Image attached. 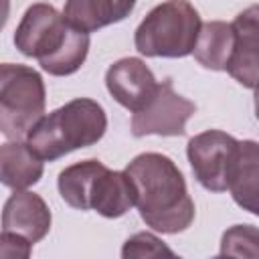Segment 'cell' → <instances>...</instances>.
Here are the masks:
<instances>
[{"label":"cell","mask_w":259,"mask_h":259,"mask_svg":"<svg viewBox=\"0 0 259 259\" xmlns=\"http://www.w3.org/2000/svg\"><path fill=\"white\" fill-rule=\"evenodd\" d=\"M14 45L24 57L38 61L40 69L55 77H67L81 69L89 53V32L69 24L53 4L36 2L22 14Z\"/></svg>","instance_id":"cell-2"},{"label":"cell","mask_w":259,"mask_h":259,"mask_svg":"<svg viewBox=\"0 0 259 259\" xmlns=\"http://www.w3.org/2000/svg\"><path fill=\"white\" fill-rule=\"evenodd\" d=\"M105 130L103 107L89 97H77L42 115L28 132L26 144L42 162H53L73 150L97 144Z\"/></svg>","instance_id":"cell-3"},{"label":"cell","mask_w":259,"mask_h":259,"mask_svg":"<svg viewBox=\"0 0 259 259\" xmlns=\"http://www.w3.org/2000/svg\"><path fill=\"white\" fill-rule=\"evenodd\" d=\"M61 198L77 210H95L105 219L123 217L136 206V190L130 176L109 170L99 160H83L61 170L57 180Z\"/></svg>","instance_id":"cell-4"},{"label":"cell","mask_w":259,"mask_h":259,"mask_svg":"<svg viewBox=\"0 0 259 259\" xmlns=\"http://www.w3.org/2000/svg\"><path fill=\"white\" fill-rule=\"evenodd\" d=\"M196 105L174 91L170 79L158 85L150 103L132 117V134L144 136H184L186 121L194 115Z\"/></svg>","instance_id":"cell-8"},{"label":"cell","mask_w":259,"mask_h":259,"mask_svg":"<svg viewBox=\"0 0 259 259\" xmlns=\"http://www.w3.org/2000/svg\"><path fill=\"white\" fill-rule=\"evenodd\" d=\"M239 140L221 130H206L188 140L186 156L198 184L210 192L229 190V170Z\"/></svg>","instance_id":"cell-7"},{"label":"cell","mask_w":259,"mask_h":259,"mask_svg":"<svg viewBox=\"0 0 259 259\" xmlns=\"http://www.w3.org/2000/svg\"><path fill=\"white\" fill-rule=\"evenodd\" d=\"M158 81L150 67L138 57H123L109 65L105 87L109 95L132 113L144 109L158 91Z\"/></svg>","instance_id":"cell-9"},{"label":"cell","mask_w":259,"mask_h":259,"mask_svg":"<svg viewBox=\"0 0 259 259\" xmlns=\"http://www.w3.org/2000/svg\"><path fill=\"white\" fill-rule=\"evenodd\" d=\"M47 105L45 81L28 65L0 67V132L6 140H22L42 117Z\"/></svg>","instance_id":"cell-6"},{"label":"cell","mask_w":259,"mask_h":259,"mask_svg":"<svg viewBox=\"0 0 259 259\" xmlns=\"http://www.w3.org/2000/svg\"><path fill=\"white\" fill-rule=\"evenodd\" d=\"M229 192L243 210L259 217V142H239L229 170Z\"/></svg>","instance_id":"cell-12"},{"label":"cell","mask_w":259,"mask_h":259,"mask_svg":"<svg viewBox=\"0 0 259 259\" xmlns=\"http://www.w3.org/2000/svg\"><path fill=\"white\" fill-rule=\"evenodd\" d=\"M223 257H253L259 259V227L233 225L223 233L221 251Z\"/></svg>","instance_id":"cell-16"},{"label":"cell","mask_w":259,"mask_h":259,"mask_svg":"<svg viewBox=\"0 0 259 259\" xmlns=\"http://www.w3.org/2000/svg\"><path fill=\"white\" fill-rule=\"evenodd\" d=\"M235 28V51L227 73L243 87L259 85V4H251L231 22Z\"/></svg>","instance_id":"cell-10"},{"label":"cell","mask_w":259,"mask_h":259,"mask_svg":"<svg viewBox=\"0 0 259 259\" xmlns=\"http://www.w3.org/2000/svg\"><path fill=\"white\" fill-rule=\"evenodd\" d=\"M233 51H235V28L231 22H223V20L202 22L192 55L204 69L227 71Z\"/></svg>","instance_id":"cell-15"},{"label":"cell","mask_w":259,"mask_h":259,"mask_svg":"<svg viewBox=\"0 0 259 259\" xmlns=\"http://www.w3.org/2000/svg\"><path fill=\"white\" fill-rule=\"evenodd\" d=\"M2 231L16 233L38 243L51 231V210L42 196L30 190H14L2 208Z\"/></svg>","instance_id":"cell-11"},{"label":"cell","mask_w":259,"mask_h":259,"mask_svg":"<svg viewBox=\"0 0 259 259\" xmlns=\"http://www.w3.org/2000/svg\"><path fill=\"white\" fill-rule=\"evenodd\" d=\"M42 160L22 140H8L0 148V178L12 190H26L42 178Z\"/></svg>","instance_id":"cell-14"},{"label":"cell","mask_w":259,"mask_h":259,"mask_svg":"<svg viewBox=\"0 0 259 259\" xmlns=\"http://www.w3.org/2000/svg\"><path fill=\"white\" fill-rule=\"evenodd\" d=\"M123 259H138V257H174V251L164 245L162 239H158L154 233L142 231L132 235L121 249Z\"/></svg>","instance_id":"cell-17"},{"label":"cell","mask_w":259,"mask_h":259,"mask_svg":"<svg viewBox=\"0 0 259 259\" xmlns=\"http://www.w3.org/2000/svg\"><path fill=\"white\" fill-rule=\"evenodd\" d=\"M142 221L164 235L186 231L194 221V202L178 166L164 154L144 152L127 166Z\"/></svg>","instance_id":"cell-1"},{"label":"cell","mask_w":259,"mask_h":259,"mask_svg":"<svg viewBox=\"0 0 259 259\" xmlns=\"http://www.w3.org/2000/svg\"><path fill=\"white\" fill-rule=\"evenodd\" d=\"M200 26V14L188 0H166L140 22L134 45L146 57L182 59L194 51Z\"/></svg>","instance_id":"cell-5"},{"label":"cell","mask_w":259,"mask_h":259,"mask_svg":"<svg viewBox=\"0 0 259 259\" xmlns=\"http://www.w3.org/2000/svg\"><path fill=\"white\" fill-rule=\"evenodd\" d=\"M138 0H67L63 14L75 28L95 32L103 26L121 22L132 14Z\"/></svg>","instance_id":"cell-13"},{"label":"cell","mask_w":259,"mask_h":259,"mask_svg":"<svg viewBox=\"0 0 259 259\" xmlns=\"http://www.w3.org/2000/svg\"><path fill=\"white\" fill-rule=\"evenodd\" d=\"M255 115L259 119V85L255 87Z\"/></svg>","instance_id":"cell-19"},{"label":"cell","mask_w":259,"mask_h":259,"mask_svg":"<svg viewBox=\"0 0 259 259\" xmlns=\"http://www.w3.org/2000/svg\"><path fill=\"white\" fill-rule=\"evenodd\" d=\"M32 245L28 239L16 235V233H8L2 231L0 235V257L2 259H26L32 251Z\"/></svg>","instance_id":"cell-18"}]
</instances>
